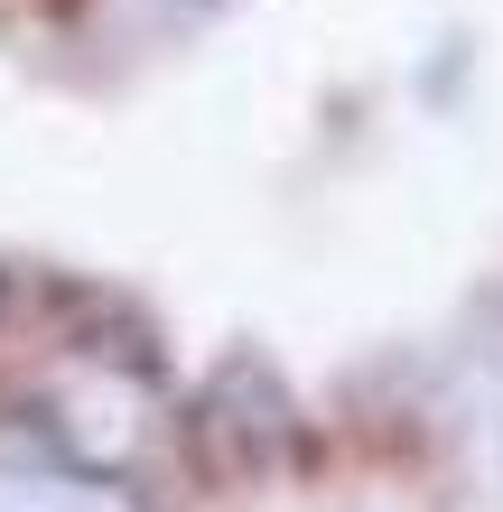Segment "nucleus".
Wrapping results in <instances>:
<instances>
[{"label": "nucleus", "instance_id": "obj_1", "mask_svg": "<svg viewBox=\"0 0 503 512\" xmlns=\"http://www.w3.org/2000/svg\"><path fill=\"white\" fill-rule=\"evenodd\" d=\"M0 512H140V494L94 475V466H75V457H56V447H38V457L0 466Z\"/></svg>", "mask_w": 503, "mask_h": 512}, {"label": "nucleus", "instance_id": "obj_2", "mask_svg": "<svg viewBox=\"0 0 503 512\" xmlns=\"http://www.w3.org/2000/svg\"><path fill=\"white\" fill-rule=\"evenodd\" d=\"M159 10H215V0H159Z\"/></svg>", "mask_w": 503, "mask_h": 512}]
</instances>
